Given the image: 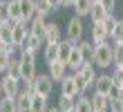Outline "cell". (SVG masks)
<instances>
[{
	"instance_id": "44dd1931",
	"label": "cell",
	"mask_w": 123,
	"mask_h": 112,
	"mask_svg": "<svg viewBox=\"0 0 123 112\" xmlns=\"http://www.w3.org/2000/svg\"><path fill=\"white\" fill-rule=\"evenodd\" d=\"M107 16H110V13H107L105 9H103V5L101 2H96L92 7V11H90V18H92V25H96V22H103Z\"/></svg>"
},
{
	"instance_id": "5bb4252c",
	"label": "cell",
	"mask_w": 123,
	"mask_h": 112,
	"mask_svg": "<svg viewBox=\"0 0 123 112\" xmlns=\"http://www.w3.org/2000/svg\"><path fill=\"white\" fill-rule=\"evenodd\" d=\"M90 99H92L94 112H110V96H103V94H96V92H94Z\"/></svg>"
},
{
	"instance_id": "7dc6e473",
	"label": "cell",
	"mask_w": 123,
	"mask_h": 112,
	"mask_svg": "<svg viewBox=\"0 0 123 112\" xmlns=\"http://www.w3.org/2000/svg\"><path fill=\"white\" fill-rule=\"evenodd\" d=\"M72 112H76V110H72Z\"/></svg>"
},
{
	"instance_id": "cb8c5ba5",
	"label": "cell",
	"mask_w": 123,
	"mask_h": 112,
	"mask_svg": "<svg viewBox=\"0 0 123 112\" xmlns=\"http://www.w3.org/2000/svg\"><path fill=\"white\" fill-rule=\"evenodd\" d=\"M43 45H45V43H43L40 38H36L34 34H29V38L25 40V45H23L20 49H31V52H36V54H38V52L43 49Z\"/></svg>"
},
{
	"instance_id": "277c9868",
	"label": "cell",
	"mask_w": 123,
	"mask_h": 112,
	"mask_svg": "<svg viewBox=\"0 0 123 112\" xmlns=\"http://www.w3.org/2000/svg\"><path fill=\"white\" fill-rule=\"evenodd\" d=\"M0 83H2V92L5 96H9V99H16V96L23 92V81L20 79H13V76H5L0 79Z\"/></svg>"
},
{
	"instance_id": "c3c4849f",
	"label": "cell",
	"mask_w": 123,
	"mask_h": 112,
	"mask_svg": "<svg viewBox=\"0 0 123 112\" xmlns=\"http://www.w3.org/2000/svg\"><path fill=\"white\" fill-rule=\"evenodd\" d=\"M121 45H123V43H121Z\"/></svg>"
},
{
	"instance_id": "ab89813d",
	"label": "cell",
	"mask_w": 123,
	"mask_h": 112,
	"mask_svg": "<svg viewBox=\"0 0 123 112\" xmlns=\"http://www.w3.org/2000/svg\"><path fill=\"white\" fill-rule=\"evenodd\" d=\"M47 2H49V5L54 7V11H56V9H61V7H63V0H47Z\"/></svg>"
},
{
	"instance_id": "f6af8a7d",
	"label": "cell",
	"mask_w": 123,
	"mask_h": 112,
	"mask_svg": "<svg viewBox=\"0 0 123 112\" xmlns=\"http://www.w3.org/2000/svg\"><path fill=\"white\" fill-rule=\"evenodd\" d=\"M119 96H121V99H123V90H121V94H119Z\"/></svg>"
},
{
	"instance_id": "8992f818",
	"label": "cell",
	"mask_w": 123,
	"mask_h": 112,
	"mask_svg": "<svg viewBox=\"0 0 123 112\" xmlns=\"http://www.w3.org/2000/svg\"><path fill=\"white\" fill-rule=\"evenodd\" d=\"M112 90H114L112 74H98V76H96V83H94V92H96V94H103V96H110Z\"/></svg>"
},
{
	"instance_id": "7a4b0ae2",
	"label": "cell",
	"mask_w": 123,
	"mask_h": 112,
	"mask_svg": "<svg viewBox=\"0 0 123 112\" xmlns=\"http://www.w3.org/2000/svg\"><path fill=\"white\" fill-rule=\"evenodd\" d=\"M92 65H94V67H101V70H107V67L114 65V45H112L110 40L96 47V54H94Z\"/></svg>"
},
{
	"instance_id": "d6986e66",
	"label": "cell",
	"mask_w": 123,
	"mask_h": 112,
	"mask_svg": "<svg viewBox=\"0 0 123 112\" xmlns=\"http://www.w3.org/2000/svg\"><path fill=\"white\" fill-rule=\"evenodd\" d=\"M13 101H16V112H31V96L29 94L20 92Z\"/></svg>"
},
{
	"instance_id": "74e56055",
	"label": "cell",
	"mask_w": 123,
	"mask_h": 112,
	"mask_svg": "<svg viewBox=\"0 0 123 112\" xmlns=\"http://www.w3.org/2000/svg\"><path fill=\"white\" fill-rule=\"evenodd\" d=\"M23 92H25V94H29V96H34V94H36L34 81H23Z\"/></svg>"
},
{
	"instance_id": "e0dca14e",
	"label": "cell",
	"mask_w": 123,
	"mask_h": 112,
	"mask_svg": "<svg viewBox=\"0 0 123 112\" xmlns=\"http://www.w3.org/2000/svg\"><path fill=\"white\" fill-rule=\"evenodd\" d=\"M18 2H20V9H23V18H25V22L29 25L31 18L36 16V0H18Z\"/></svg>"
},
{
	"instance_id": "7c38bea8",
	"label": "cell",
	"mask_w": 123,
	"mask_h": 112,
	"mask_svg": "<svg viewBox=\"0 0 123 112\" xmlns=\"http://www.w3.org/2000/svg\"><path fill=\"white\" fill-rule=\"evenodd\" d=\"M61 94L63 96H78V90H76V81H74V74H67L63 81H61Z\"/></svg>"
},
{
	"instance_id": "9c48e42d",
	"label": "cell",
	"mask_w": 123,
	"mask_h": 112,
	"mask_svg": "<svg viewBox=\"0 0 123 112\" xmlns=\"http://www.w3.org/2000/svg\"><path fill=\"white\" fill-rule=\"evenodd\" d=\"M110 40V32L105 29V25L103 22H96V25H92V43L96 45H103V43H107Z\"/></svg>"
},
{
	"instance_id": "8d00e7d4",
	"label": "cell",
	"mask_w": 123,
	"mask_h": 112,
	"mask_svg": "<svg viewBox=\"0 0 123 112\" xmlns=\"http://www.w3.org/2000/svg\"><path fill=\"white\" fill-rule=\"evenodd\" d=\"M114 65H123V45H114Z\"/></svg>"
},
{
	"instance_id": "ee69618b",
	"label": "cell",
	"mask_w": 123,
	"mask_h": 112,
	"mask_svg": "<svg viewBox=\"0 0 123 112\" xmlns=\"http://www.w3.org/2000/svg\"><path fill=\"white\" fill-rule=\"evenodd\" d=\"M92 2H94V5H96V2H101V0H92Z\"/></svg>"
},
{
	"instance_id": "52a82bcc",
	"label": "cell",
	"mask_w": 123,
	"mask_h": 112,
	"mask_svg": "<svg viewBox=\"0 0 123 112\" xmlns=\"http://www.w3.org/2000/svg\"><path fill=\"white\" fill-rule=\"evenodd\" d=\"M47 67H49V70H47V74H49V79H52L54 83H61V81L69 74L67 63H63V61H54V63H49Z\"/></svg>"
},
{
	"instance_id": "9a60e30c",
	"label": "cell",
	"mask_w": 123,
	"mask_h": 112,
	"mask_svg": "<svg viewBox=\"0 0 123 112\" xmlns=\"http://www.w3.org/2000/svg\"><path fill=\"white\" fill-rule=\"evenodd\" d=\"M36 79V61H20V81Z\"/></svg>"
},
{
	"instance_id": "7402d4cb",
	"label": "cell",
	"mask_w": 123,
	"mask_h": 112,
	"mask_svg": "<svg viewBox=\"0 0 123 112\" xmlns=\"http://www.w3.org/2000/svg\"><path fill=\"white\" fill-rule=\"evenodd\" d=\"M49 110V103H47V96H40V94H34L31 96V112H47Z\"/></svg>"
},
{
	"instance_id": "83f0119b",
	"label": "cell",
	"mask_w": 123,
	"mask_h": 112,
	"mask_svg": "<svg viewBox=\"0 0 123 112\" xmlns=\"http://www.w3.org/2000/svg\"><path fill=\"white\" fill-rule=\"evenodd\" d=\"M76 112H94V108H92V99L90 96H78L76 99V108H74Z\"/></svg>"
},
{
	"instance_id": "bcb514c9",
	"label": "cell",
	"mask_w": 123,
	"mask_h": 112,
	"mask_svg": "<svg viewBox=\"0 0 123 112\" xmlns=\"http://www.w3.org/2000/svg\"><path fill=\"white\" fill-rule=\"evenodd\" d=\"M0 43H2V38H0Z\"/></svg>"
},
{
	"instance_id": "30bf717a",
	"label": "cell",
	"mask_w": 123,
	"mask_h": 112,
	"mask_svg": "<svg viewBox=\"0 0 123 112\" xmlns=\"http://www.w3.org/2000/svg\"><path fill=\"white\" fill-rule=\"evenodd\" d=\"M45 27H47V18H40V16H34L29 22V34H34L36 38H40L45 43Z\"/></svg>"
},
{
	"instance_id": "1f68e13d",
	"label": "cell",
	"mask_w": 123,
	"mask_h": 112,
	"mask_svg": "<svg viewBox=\"0 0 123 112\" xmlns=\"http://www.w3.org/2000/svg\"><path fill=\"white\" fill-rule=\"evenodd\" d=\"M0 112H16V101L9 99V96H5V99L0 101Z\"/></svg>"
},
{
	"instance_id": "836d02e7",
	"label": "cell",
	"mask_w": 123,
	"mask_h": 112,
	"mask_svg": "<svg viewBox=\"0 0 123 112\" xmlns=\"http://www.w3.org/2000/svg\"><path fill=\"white\" fill-rule=\"evenodd\" d=\"M9 61H11V56L9 54H5V52H0V74H7V67H9Z\"/></svg>"
},
{
	"instance_id": "ffe728a7",
	"label": "cell",
	"mask_w": 123,
	"mask_h": 112,
	"mask_svg": "<svg viewBox=\"0 0 123 112\" xmlns=\"http://www.w3.org/2000/svg\"><path fill=\"white\" fill-rule=\"evenodd\" d=\"M92 7H94V2H92V0H76L74 11H76V16H78V18H85V16H90Z\"/></svg>"
},
{
	"instance_id": "6da1fadb",
	"label": "cell",
	"mask_w": 123,
	"mask_h": 112,
	"mask_svg": "<svg viewBox=\"0 0 123 112\" xmlns=\"http://www.w3.org/2000/svg\"><path fill=\"white\" fill-rule=\"evenodd\" d=\"M74 81H76L78 96H83L90 87H94V83H96V67H94L92 63H83L81 70L74 72Z\"/></svg>"
},
{
	"instance_id": "8fae6325",
	"label": "cell",
	"mask_w": 123,
	"mask_h": 112,
	"mask_svg": "<svg viewBox=\"0 0 123 112\" xmlns=\"http://www.w3.org/2000/svg\"><path fill=\"white\" fill-rule=\"evenodd\" d=\"M83 63H85V58L81 54V49H78V45H74V47H72V54L67 58V67L72 70V74H74V72H78L83 67Z\"/></svg>"
},
{
	"instance_id": "ac0fdd59",
	"label": "cell",
	"mask_w": 123,
	"mask_h": 112,
	"mask_svg": "<svg viewBox=\"0 0 123 112\" xmlns=\"http://www.w3.org/2000/svg\"><path fill=\"white\" fill-rule=\"evenodd\" d=\"M78 49H81V54L85 58V63H92L94 61V54H96V45L92 40H81L78 43Z\"/></svg>"
},
{
	"instance_id": "603a6c76",
	"label": "cell",
	"mask_w": 123,
	"mask_h": 112,
	"mask_svg": "<svg viewBox=\"0 0 123 112\" xmlns=\"http://www.w3.org/2000/svg\"><path fill=\"white\" fill-rule=\"evenodd\" d=\"M76 99H78V96H76ZM76 99H74V96H58V105H56V108H58L61 112H72V110H74L76 108Z\"/></svg>"
},
{
	"instance_id": "ba28073f",
	"label": "cell",
	"mask_w": 123,
	"mask_h": 112,
	"mask_svg": "<svg viewBox=\"0 0 123 112\" xmlns=\"http://www.w3.org/2000/svg\"><path fill=\"white\" fill-rule=\"evenodd\" d=\"M61 25L58 22H52L47 20V27H45V45H56L61 43Z\"/></svg>"
},
{
	"instance_id": "4dcf8cb0",
	"label": "cell",
	"mask_w": 123,
	"mask_h": 112,
	"mask_svg": "<svg viewBox=\"0 0 123 112\" xmlns=\"http://www.w3.org/2000/svg\"><path fill=\"white\" fill-rule=\"evenodd\" d=\"M112 79H114V87L123 90V65H114V72H112Z\"/></svg>"
},
{
	"instance_id": "4fadbf2b",
	"label": "cell",
	"mask_w": 123,
	"mask_h": 112,
	"mask_svg": "<svg viewBox=\"0 0 123 112\" xmlns=\"http://www.w3.org/2000/svg\"><path fill=\"white\" fill-rule=\"evenodd\" d=\"M27 38H29V25H25V22H23V25H16V27H13V40L11 43L16 45L18 49L25 45Z\"/></svg>"
},
{
	"instance_id": "60d3db41",
	"label": "cell",
	"mask_w": 123,
	"mask_h": 112,
	"mask_svg": "<svg viewBox=\"0 0 123 112\" xmlns=\"http://www.w3.org/2000/svg\"><path fill=\"white\" fill-rule=\"evenodd\" d=\"M76 0H63V7H74Z\"/></svg>"
},
{
	"instance_id": "7bdbcfd3",
	"label": "cell",
	"mask_w": 123,
	"mask_h": 112,
	"mask_svg": "<svg viewBox=\"0 0 123 112\" xmlns=\"http://www.w3.org/2000/svg\"><path fill=\"white\" fill-rule=\"evenodd\" d=\"M47 112H61V110H58V108H49Z\"/></svg>"
},
{
	"instance_id": "484cf974",
	"label": "cell",
	"mask_w": 123,
	"mask_h": 112,
	"mask_svg": "<svg viewBox=\"0 0 123 112\" xmlns=\"http://www.w3.org/2000/svg\"><path fill=\"white\" fill-rule=\"evenodd\" d=\"M52 11H54V7L49 5L47 0H36V16H40V18H47Z\"/></svg>"
},
{
	"instance_id": "3957f363",
	"label": "cell",
	"mask_w": 123,
	"mask_h": 112,
	"mask_svg": "<svg viewBox=\"0 0 123 112\" xmlns=\"http://www.w3.org/2000/svg\"><path fill=\"white\" fill-rule=\"evenodd\" d=\"M65 40H69L72 45H78L83 40V18L72 16L67 20V27H65Z\"/></svg>"
},
{
	"instance_id": "b9f144b4",
	"label": "cell",
	"mask_w": 123,
	"mask_h": 112,
	"mask_svg": "<svg viewBox=\"0 0 123 112\" xmlns=\"http://www.w3.org/2000/svg\"><path fill=\"white\" fill-rule=\"evenodd\" d=\"M5 99V92H2V83H0V101Z\"/></svg>"
},
{
	"instance_id": "f35d334b",
	"label": "cell",
	"mask_w": 123,
	"mask_h": 112,
	"mask_svg": "<svg viewBox=\"0 0 123 112\" xmlns=\"http://www.w3.org/2000/svg\"><path fill=\"white\" fill-rule=\"evenodd\" d=\"M101 5H103V9L107 13H112L114 9H117V0H101Z\"/></svg>"
},
{
	"instance_id": "e575fe53",
	"label": "cell",
	"mask_w": 123,
	"mask_h": 112,
	"mask_svg": "<svg viewBox=\"0 0 123 112\" xmlns=\"http://www.w3.org/2000/svg\"><path fill=\"white\" fill-rule=\"evenodd\" d=\"M110 112H123V99L121 96L110 99Z\"/></svg>"
},
{
	"instance_id": "2e32d148",
	"label": "cell",
	"mask_w": 123,
	"mask_h": 112,
	"mask_svg": "<svg viewBox=\"0 0 123 112\" xmlns=\"http://www.w3.org/2000/svg\"><path fill=\"white\" fill-rule=\"evenodd\" d=\"M9 20L16 22V25H23L25 18H23V9H20V2L18 0H9ZM27 25V22H25Z\"/></svg>"
},
{
	"instance_id": "d6a6232c",
	"label": "cell",
	"mask_w": 123,
	"mask_h": 112,
	"mask_svg": "<svg viewBox=\"0 0 123 112\" xmlns=\"http://www.w3.org/2000/svg\"><path fill=\"white\" fill-rule=\"evenodd\" d=\"M9 20V0H0V25Z\"/></svg>"
},
{
	"instance_id": "f1b7e54d",
	"label": "cell",
	"mask_w": 123,
	"mask_h": 112,
	"mask_svg": "<svg viewBox=\"0 0 123 112\" xmlns=\"http://www.w3.org/2000/svg\"><path fill=\"white\" fill-rule=\"evenodd\" d=\"M110 43L112 45H121L123 43V20L117 22V27L112 29V34H110Z\"/></svg>"
},
{
	"instance_id": "5b68a950",
	"label": "cell",
	"mask_w": 123,
	"mask_h": 112,
	"mask_svg": "<svg viewBox=\"0 0 123 112\" xmlns=\"http://www.w3.org/2000/svg\"><path fill=\"white\" fill-rule=\"evenodd\" d=\"M34 87H36V94H40V96H52L54 92V81L49 79V74H36V79H34Z\"/></svg>"
},
{
	"instance_id": "f546056e",
	"label": "cell",
	"mask_w": 123,
	"mask_h": 112,
	"mask_svg": "<svg viewBox=\"0 0 123 112\" xmlns=\"http://www.w3.org/2000/svg\"><path fill=\"white\" fill-rule=\"evenodd\" d=\"M7 76L20 79V58H18V56H11V61H9V67H7Z\"/></svg>"
},
{
	"instance_id": "4316f807",
	"label": "cell",
	"mask_w": 123,
	"mask_h": 112,
	"mask_svg": "<svg viewBox=\"0 0 123 112\" xmlns=\"http://www.w3.org/2000/svg\"><path fill=\"white\" fill-rule=\"evenodd\" d=\"M72 45L69 40H61L58 43V61H63V63H67V58H69V54H72Z\"/></svg>"
},
{
	"instance_id": "d590c367",
	"label": "cell",
	"mask_w": 123,
	"mask_h": 112,
	"mask_svg": "<svg viewBox=\"0 0 123 112\" xmlns=\"http://www.w3.org/2000/svg\"><path fill=\"white\" fill-rule=\"evenodd\" d=\"M117 22H119V18H114V13H110V16H107V18L103 20V25H105V29H107V32L112 34V29L117 27Z\"/></svg>"
},
{
	"instance_id": "d4e9b609",
	"label": "cell",
	"mask_w": 123,
	"mask_h": 112,
	"mask_svg": "<svg viewBox=\"0 0 123 112\" xmlns=\"http://www.w3.org/2000/svg\"><path fill=\"white\" fill-rule=\"evenodd\" d=\"M43 56H45L47 65H49V63H54V61H58V43H56V45H45V49H43Z\"/></svg>"
}]
</instances>
